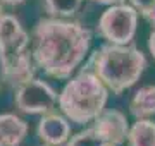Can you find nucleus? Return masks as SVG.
<instances>
[{
  "mask_svg": "<svg viewBox=\"0 0 155 146\" xmlns=\"http://www.w3.org/2000/svg\"><path fill=\"white\" fill-rule=\"evenodd\" d=\"M14 105L24 115H45L59 107V93L43 79L33 78L14 88Z\"/></svg>",
  "mask_w": 155,
  "mask_h": 146,
  "instance_id": "6",
  "label": "nucleus"
},
{
  "mask_svg": "<svg viewBox=\"0 0 155 146\" xmlns=\"http://www.w3.org/2000/svg\"><path fill=\"white\" fill-rule=\"evenodd\" d=\"M29 132V125L16 113H0V146H21Z\"/></svg>",
  "mask_w": 155,
  "mask_h": 146,
  "instance_id": "9",
  "label": "nucleus"
},
{
  "mask_svg": "<svg viewBox=\"0 0 155 146\" xmlns=\"http://www.w3.org/2000/svg\"><path fill=\"white\" fill-rule=\"evenodd\" d=\"M90 2H93V4H98V5H116V4H124L126 0H90Z\"/></svg>",
  "mask_w": 155,
  "mask_h": 146,
  "instance_id": "15",
  "label": "nucleus"
},
{
  "mask_svg": "<svg viewBox=\"0 0 155 146\" xmlns=\"http://www.w3.org/2000/svg\"><path fill=\"white\" fill-rule=\"evenodd\" d=\"M66 146H109V144L91 125V127H86V129L76 132L74 136H71V139L67 141Z\"/></svg>",
  "mask_w": 155,
  "mask_h": 146,
  "instance_id": "13",
  "label": "nucleus"
},
{
  "mask_svg": "<svg viewBox=\"0 0 155 146\" xmlns=\"http://www.w3.org/2000/svg\"><path fill=\"white\" fill-rule=\"evenodd\" d=\"M147 65L148 62L145 53L133 43H105L97 48L88 60V69H91L116 96L133 88L141 79Z\"/></svg>",
  "mask_w": 155,
  "mask_h": 146,
  "instance_id": "2",
  "label": "nucleus"
},
{
  "mask_svg": "<svg viewBox=\"0 0 155 146\" xmlns=\"http://www.w3.org/2000/svg\"><path fill=\"white\" fill-rule=\"evenodd\" d=\"M131 5L140 12V16H147L155 9V0H127Z\"/></svg>",
  "mask_w": 155,
  "mask_h": 146,
  "instance_id": "14",
  "label": "nucleus"
},
{
  "mask_svg": "<svg viewBox=\"0 0 155 146\" xmlns=\"http://www.w3.org/2000/svg\"><path fill=\"white\" fill-rule=\"evenodd\" d=\"M145 19H147V21H148V23L155 28V9L150 12V14H147V16H145Z\"/></svg>",
  "mask_w": 155,
  "mask_h": 146,
  "instance_id": "18",
  "label": "nucleus"
},
{
  "mask_svg": "<svg viewBox=\"0 0 155 146\" xmlns=\"http://www.w3.org/2000/svg\"><path fill=\"white\" fill-rule=\"evenodd\" d=\"M84 0H41L43 11L50 17L72 19L76 16Z\"/></svg>",
  "mask_w": 155,
  "mask_h": 146,
  "instance_id": "12",
  "label": "nucleus"
},
{
  "mask_svg": "<svg viewBox=\"0 0 155 146\" xmlns=\"http://www.w3.org/2000/svg\"><path fill=\"white\" fill-rule=\"evenodd\" d=\"M93 34L74 19L43 17L31 33V50L40 71L48 78L69 79L90 55Z\"/></svg>",
  "mask_w": 155,
  "mask_h": 146,
  "instance_id": "1",
  "label": "nucleus"
},
{
  "mask_svg": "<svg viewBox=\"0 0 155 146\" xmlns=\"http://www.w3.org/2000/svg\"><path fill=\"white\" fill-rule=\"evenodd\" d=\"M36 136L41 144L66 146L71 139V120L62 112H50L40 117L36 125Z\"/></svg>",
  "mask_w": 155,
  "mask_h": 146,
  "instance_id": "7",
  "label": "nucleus"
},
{
  "mask_svg": "<svg viewBox=\"0 0 155 146\" xmlns=\"http://www.w3.org/2000/svg\"><path fill=\"white\" fill-rule=\"evenodd\" d=\"M93 127L109 146H122L127 143L131 129L126 115L117 108H105V112L93 122Z\"/></svg>",
  "mask_w": 155,
  "mask_h": 146,
  "instance_id": "8",
  "label": "nucleus"
},
{
  "mask_svg": "<svg viewBox=\"0 0 155 146\" xmlns=\"http://www.w3.org/2000/svg\"><path fill=\"white\" fill-rule=\"evenodd\" d=\"M127 146H155V120L136 119L129 129Z\"/></svg>",
  "mask_w": 155,
  "mask_h": 146,
  "instance_id": "11",
  "label": "nucleus"
},
{
  "mask_svg": "<svg viewBox=\"0 0 155 146\" xmlns=\"http://www.w3.org/2000/svg\"><path fill=\"white\" fill-rule=\"evenodd\" d=\"M4 14H5V12H4V4H2V0H0V19H2Z\"/></svg>",
  "mask_w": 155,
  "mask_h": 146,
  "instance_id": "19",
  "label": "nucleus"
},
{
  "mask_svg": "<svg viewBox=\"0 0 155 146\" xmlns=\"http://www.w3.org/2000/svg\"><path fill=\"white\" fill-rule=\"evenodd\" d=\"M129 113L134 119H152L155 115V84L141 86L129 100Z\"/></svg>",
  "mask_w": 155,
  "mask_h": 146,
  "instance_id": "10",
  "label": "nucleus"
},
{
  "mask_svg": "<svg viewBox=\"0 0 155 146\" xmlns=\"http://www.w3.org/2000/svg\"><path fill=\"white\" fill-rule=\"evenodd\" d=\"M140 12L129 2L109 5L102 12L97 23V33L107 43L114 45H129L133 43L138 29Z\"/></svg>",
  "mask_w": 155,
  "mask_h": 146,
  "instance_id": "5",
  "label": "nucleus"
},
{
  "mask_svg": "<svg viewBox=\"0 0 155 146\" xmlns=\"http://www.w3.org/2000/svg\"><path fill=\"white\" fill-rule=\"evenodd\" d=\"M110 91L104 81L91 71L83 69L67 83L59 93V110L72 124L88 125L105 112Z\"/></svg>",
  "mask_w": 155,
  "mask_h": 146,
  "instance_id": "3",
  "label": "nucleus"
},
{
  "mask_svg": "<svg viewBox=\"0 0 155 146\" xmlns=\"http://www.w3.org/2000/svg\"><path fill=\"white\" fill-rule=\"evenodd\" d=\"M29 45L31 36L21 21L4 14L0 19V74L2 81L12 88L36 78L38 65Z\"/></svg>",
  "mask_w": 155,
  "mask_h": 146,
  "instance_id": "4",
  "label": "nucleus"
},
{
  "mask_svg": "<svg viewBox=\"0 0 155 146\" xmlns=\"http://www.w3.org/2000/svg\"><path fill=\"white\" fill-rule=\"evenodd\" d=\"M41 146H48V144H41Z\"/></svg>",
  "mask_w": 155,
  "mask_h": 146,
  "instance_id": "20",
  "label": "nucleus"
},
{
  "mask_svg": "<svg viewBox=\"0 0 155 146\" xmlns=\"http://www.w3.org/2000/svg\"><path fill=\"white\" fill-rule=\"evenodd\" d=\"M26 0H2V4L7 7H17V5H21V4H24Z\"/></svg>",
  "mask_w": 155,
  "mask_h": 146,
  "instance_id": "17",
  "label": "nucleus"
},
{
  "mask_svg": "<svg viewBox=\"0 0 155 146\" xmlns=\"http://www.w3.org/2000/svg\"><path fill=\"white\" fill-rule=\"evenodd\" d=\"M148 50H150V53H152V57L155 59V28L152 29V33H150V36H148Z\"/></svg>",
  "mask_w": 155,
  "mask_h": 146,
  "instance_id": "16",
  "label": "nucleus"
}]
</instances>
